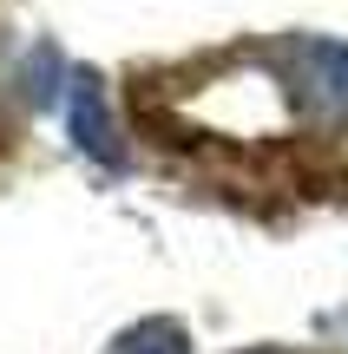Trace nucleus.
Returning <instances> with one entry per match:
<instances>
[{
	"label": "nucleus",
	"instance_id": "nucleus-2",
	"mask_svg": "<svg viewBox=\"0 0 348 354\" xmlns=\"http://www.w3.org/2000/svg\"><path fill=\"white\" fill-rule=\"evenodd\" d=\"M112 354H191V342H184V328L178 322H131L125 335L112 342Z\"/></svg>",
	"mask_w": 348,
	"mask_h": 354
},
{
	"label": "nucleus",
	"instance_id": "nucleus-1",
	"mask_svg": "<svg viewBox=\"0 0 348 354\" xmlns=\"http://www.w3.org/2000/svg\"><path fill=\"white\" fill-rule=\"evenodd\" d=\"M66 118H73V145H79L86 158H99L105 171H118V165H125L118 125H112V112H105V92H99V79H92V73H73V92H66Z\"/></svg>",
	"mask_w": 348,
	"mask_h": 354
},
{
	"label": "nucleus",
	"instance_id": "nucleus-3",
	"mask_svg": "<svg viewBox=\"0 0 348 354\" xmlns=\"http://www.w3.org/2000/svg\"><path fill=\"white\" fill-rule=\"evenodd\" d=\"M270 354H276V348H270Z\"/></svg>",
	"mask_w": 348,
	"mask_h": 354
}]
</instances>
